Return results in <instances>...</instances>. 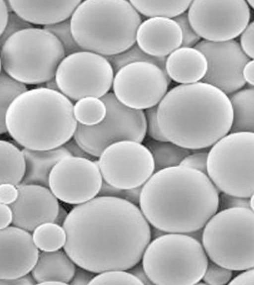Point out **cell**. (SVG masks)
Here are the masks:
<instances>
[{
	"instance_id": "1",
	"label": "cell",
	"mask_w": 254,
	"mask_h": 285,
	"mask_svg": "<svg viewBox=\"0 0 254 285\" xmlns=\"http://www.w3.org/2000/svg\"><path fill=\"white\" fill-rule=\"evenodd\" d=\"M63 227L64 250L77 266L96 274L131 268L151 239L140 208L119 197L97 196L77 205Z\"/></svg>"
},
{
	"instance_id": "2",
	"label": "cell",
	"mask_w": 254,
	"mask_h": 285,
	"mask_svg": "<svg viewBox=\"0 0 254 285\" xmlns=\"http://www.w3.org/2000/svg\"><path fill=\"white\" fill-rule=\"evenodd\" d=\"M219 191L207 174L179 165L152 175L142 186L139 205L152 226L187 234L203 229L217 212Z\"/></svg>"
},
{
	"instance_id": "3",
	"label": "cell",
	"mask_w": 254,
	"mask_h": 285,
	"mask_svg": "<svg viewBox=\"0 0 254 285\" xmlns=\"http://www.w3.org/2000/svg\"><path fill=\"white\" fill-rule=\"evenodd\" d=\"M157 119L168 141L199 149L213 145L230 132L233 110L226 94L201 81L168 92L157 106Z\"/></svg>"
},
{
	"instance_id": "4",
	"label": "cell",
	"mask_w": 254,
	"mask_h": 285,
	"mask_svg": "<svg viewBox=\"0 0 254 285\" xmlns=\"http://www.w3.org/2000/svg\"><path fill=\"white\" fill-rule=\"evenodd\" d=\"M70 100L45 87L27 90L7 110L5 123L11 137L24 148L44 150L64 145L74 136L77 121Z\"/></svg>"
},
{
	"instance_id": "5",
	"label": "cell",
	"mask_w": 254,
	"mask_h": 285,
	"mask_svg": "<svg viewBox=\"0 0 254 285\" xmlns=\"http://www.w3.org/2000/svg\"><path fill=\"white\" fill-rule=\"evenodd\" d=\"M70 21L72 35L80 48L104 56L133 46L142 23L139 13L126 0L81 1Z\"/></svg>"
},
{
	"instance_id": "6",
	"label": "cell",
	"mask_w": 254,
	"mask_h": 285,
	"mask_svg": "<svg viewBox=\"0 0 254 285\" xmlns=\"http://www.w3.org/2000/svg\"><path fill=\"white\" fill-rule=\"evenodd\" d=\"M208 258L201 242L188 234L166 233L150 242L141 263L153 284L192 285L202 279Z\"/></svg>"
},
{
	"instance_id": "7",
	"label": "cell",
	"mask_w": 254,
	"mask_h": 285,
	"mask_svg": "<svg viewBox=\"0 0 254 285\" xmlns=\"http://www.w3.org/2000/svg\"><path fill=\"white\" fill-rule=\"evenodd\" d=\"M0 47L1 70L24 84H40L55 78L65 56L59 40L44 28L19 31Z\"/></svg>"
},
{
	"instance_id": "8",
	"label": "cell",
	"mask_w": 254,
	"mask_h": 285,
	"mask_svg": "<svg viewBox=\"0 0 254 285\" xmlns=\"http://www.w3.org/2000/svg\"><path fill=\"white\" fill-rule=\"evenodd\" d=\"M201 243L210 260L232 271L254 267V211H219L203 228Z\"/></svg>"
},
{
	"instance_id": "9",
	"label": "cell",
	"mask_w": 254,
	"mask_h": 285,
	"mask_svg": "<svg viewBox=\"0 0 254 285\" xmlns=\"http://www.w3.org/2000/svg\"><path fill=\"white\" fill-rule=\"evenodd\" d=\"M207 174L219 190L250 198L254 193V133L232 132L208 152Z\"/></svg>"
},
{
	"instance_id": "10",
	"label": "cell",
	"mask_w": 254,
	"mask_h": 285,
	"mask_svg": "<svg viewBox=\"0 0 254 285\" xmlns=\"http://www.w3.org/2000/svg\"><path fill=\"white\" fill-rule=\"evenodd\" d=\"M106 107L103 120L93 126L78 123L73 139L86 152L99 157L111 144L125 141L142 142L147 126L144 112L129 107L111 92L101 98Z\"/></svg>"
},
{
	"instance_id": "11",
	"label": "cell",
	"mask_w": 254,
	"mask_h": 285,
	"mask_svg": "<svg viewBox=\"0 0 254 285\" xmlns=\"http://www.w3.org/2000/svg\"><path fill=\"white\" fill-rule=\"evenodd\" d=\"M114 74L104 56L81 50L65 56L57 68L55 79L63 94L77 101L87 96L101 98L112 87Z\"/></svg>"
},
{
	"instance_id": "12",
	"label": "cell",
	"mask_w": 254,
	"mask_h": 285,
	"mask_svg": "<svg viewBox=\"0 0 254 285\" xmlns=\"http://www.w3.org/2000/svg\"><path fill=\"white\" fill-rule=\"evenodd\" d=\"M188 14L197 35L214 42L233 40L241 35L251 16L249 5L244 0H192Z\"/></svg>"
},
{
	"instance_id": "13",
	"label": "cell",
	"mask_w": 254,
	"mask_h": 285,
	"mask_svg": "<svg viewBox=\"0 0 254 285\" xmlns=\"http://www.w3.org/2000/svg\"><path fill=\"white\" fill-rule=\"evenodd\" d=\"M97 163L103 180L123 190L142 186L155 172L149 149L134 141L111 144L102 153Z\"/></svg>"
},
{
	"instance_id": "14",
	"label": "cell",
	"mask_w": 254,
	"mask_h": 285,
	"mask_svg": "<svg viewBox=\"0 0 254 285\" xmlns=\"http://www.w3.org/2000/svg\"><path fill=\"white\" fill-rule=\"evenodd\" d=\"M171 79L158 66L147 62L128 64L115 73L113 89L117 99L136 109L156 106L167 93Z\"/></svg>"
},
{
	"instance_id": "15",
	"label": "cell",
	"mask_w": 254,
	"mask_h": 285,
	"mask_svg": "<svg viewBox=\"0 0 254 285\" xmlns=\"http://www.w3.org/2000/svg\"><path fill=\"white\" fill-rule=\"evenodd\" d=\"M103 181L98 163L71 155L54 167L49 176V188L61 201L78 205L97 196Z\"/></svg>"
},
{
	"instance_id": "16",
	"label": "cell",
	"mask_w": 254,
	"mask_h": 285,
	"mask_svg": "<svg viewBox=\"0 0 254 285\" xmlns=\"http://www.w3.org/2000/svg\"><path fill=\"white\" fill-rule=\"evenodd\" d=\"M194 48L204 54L207 62V72L201 82L217 88L227 95H232L244 86L246 82L243 70L250 59L237 41L203 40Z\"/></svg>"
},
{
	"instance_id": "17",
	"label": "cell",
	"mask_w": 254,
	"mask_h": 285,
	"mask_svg": "<svg viewBox=\"0 0 254 285\" xmlns=\"http://www.w3.org/2000/svg\"><path fill=\"white\" fill-rule=\"evenodd\" d=\"M17 187L18 197L9 205L13 226L33 232L42 224L54 222L60 205L50 189L36 185H19Z\"/></svg>"
},
{
	"instance_id": "18",
	"label": "cell",
	"mask_w": 254,
	"mask_h": 285,
	"mask_svg": "<svg viewBox=\"0 0 254 285\" xmlns=\"http://www.w3.org/2000/svg\"><path fill=\"white\" fill-rule=\"evenodd\" d=\"M29 232L15 226L0 230V279H10L31 272L39 255Z\"/></svg>"
},
{
	"instance_id": "19",
	"label": "cell",
	"mask_w": 254,
	"mask_h": 285,
	"mask_svg": "<svg viewBox=\"0 0 254 285\" xmlns=\"http://www.w3.org/2000/svg\"><path fill=\"white\" fill-rule=\"evenodd\" d=\"M136 43L143 51L151 56L167 57L181 47V29L173 19L149 18L139 26Z\"/></svg>"
},
{
	"instance_id": "20",
	"label": "cell",
	"mask_w": 254,
	"mask_h": 285,
	"mask_svg": "<svg viewBox=\"0 0 254 285\" xmlns=\"http://www.w3.org/2000/svg\"><path fill=\"white\" fill-rule=\"evenodd\" d=\"M11 10L30 24L53 25L69 19L80 0H7Z\"/></svg>"
},
{
	"instance_id": "21",
	"label": "cell",
	"mask_w": 254,
	"mask_h": 285,
	"mask_svg": "<svg viewBox=\"0 0 254 285\" xmlns=\"http://www.w3.org/2000/svg\"><path fill=\"white\" fill-rule=\"evenodd\" d=\"M165 67L170 79L181 84H192L204 78L207 62L195 48L181 47L167 56Z\"/></svg>"
},
{
	"instance_id": "22",
	"label": "cell",
	"mask_w": 254,
	"mask_h": 285,
	"mask_svg": "<svg viewBox=\"0 0 254 285\" xmlns=\"http://www.w3.org/2000/svg\"><path fill=\"white\" fill-rule=\"evenodd\" d=\"M26 171L20 185H36L49 188L50 173L63 158L71 156L64 146L49 150H37L24 148Z\"/></svg>"
},
{
	"instance_id": "23",
	"label": "cell",
	"mask_w": 254,
	"mask_h": 285,
	"mask_svg": "<svg viewBox=\"0 0 254 285\" xmlns=\"http://www.w3.org/2000/svg\"><path fill=\"white\" fill-rule=\"evenodd\" d=\"M76 266L64 250L42 251L31 274L37 284L54 281L67 285L72 279Z\"/></svg>"
},
{
	"instance_id": "24",
	"label": "cell",
	"mask_w": 254,
	"mask_h": 285,
	"mask_svg": "<svg viewBox=\"0 0 254 285\" xmlns=\"http://www.w3.org/2000/svg\"><path fill=\"white\" fill-rule=\"evenodd\" d=\"M0 184L18 186L26 171V161L22 150L6 141L0 140Z\"/></svg>"
},
{
	"instance_id": "25",
	"label": "cell",
	"mask_w": 254,
	"mask_h": 285,
	"mask_svg": "<svg viewBox=\"0 0 254 285\" xmlns=\"http://www.w3.org/2000/svg\"><path fill=\"white\" fill-rule=\"evenodd\" d=\"M230 99L233 110L230 132L254 133V88L240 90Z\"/></svg>"
},
{
	"instance_id": "26",
	"label": "cell",
	"mask_w": 254,
	"mask_h": 285,
	"mask_svg": "<svg viewBox=\"0 0 254 285\" xmlns=\"http://www.w3.org/2000/svg\"><path fill=\"white\" fill-rule=\"evenodd\" d=\"M145 146L153 158L155 172L180 165L183 160L190 153L189 149L169 141L147 140Z\"/></svg>"
},
{
	"instance_id": "27",
	"label": "cell",
	"mask_w": 254,
	"mask_h": 285,
	"mask_svg": "<svg viewBox=\"0 0 254 285\" xmlns=\"http://www.w3.org/2000/svg\"><path fill=\"white\" fill-rule=\"evenodd\" d=\"M129 1L139 13L146 17L173 19L185 12L192 0H131Z\"/></svg>"
},
{
	"instance_id": "28",
	"label": "cell",
	"mask_w": 254,
	"mask_h": 285,
	"mask_svg": "<svg viewBox=\"0 0 254 285\" xmlns=\"http://www.w3.org/2000/svg\"><path fill=\"white\" fill-rule=\"evenodd\" d=\"M33 240L42 251H53L64 246L66 239L63 227L54 222H47L38 226L33 232Z\"/></svg>"
},
{
	"instance_id": "29",
	"label": "cell",
	"mask_w": 254,
	"mask_h": 285,
	"mask_svg": "<svg viewBox=\"0 0 254 285\" xmlns=\"http://www.w3.org/2000/svg\"><path fill=\"white\" fill-rule=\"evenodd\" d=\"M27 91L25 85L1 70L0 74V133L7 132L5 117L7 109L13 100Z\"/></svg>"
},
{
	"instance_id": "30",
	"label": "cell",
	"mask_w": 254,
	"mask_h": 285,
	"mask_svg": "<svg viewBox=\"0 0 254 285\" xmlns=\"http://www.w3.org/2000/svg\"><path fill=\"white\" fill-rule=\"evenodd\" d=\"M76 120L81 124L93 126L104 118L106 107L101 98L87 96L77 100L73 107Z\"/></svg>"
},
{
	"instance_id": "31",
	"label": "cell",
	"mask_w": 254,
	"mask_h": 285,
	"mask_svg": "<svg viewBox=\"0 0 254 285\" xmlns=\"http://www.w3.org/2000/svg\"><path fill=\"white\" fill-rule=\"evenodd\" d=\"M105 57L110 63L115 74L123 67L136 62L151 63L166 73L165 65L167 57L151 56L143 51L137 44L123 52Z\"/></svg>"
},
{
	"instance_id": "32",
	"label": "cell",
	"mask_w": 254,
	"mask_h": 285,
	"mask_svg": "<svg viewBox=\"0 0 254 285\" xmlns=\"http://www.w3.org/2000/svg\"><path fill=\"white\" fill-rule=\"evenodd\" d=\"M44 28L52 33L59 40L63 47L65 56L83 50L73 38L70 19L44 26Z\"/></svg>"
},
{
	"instance_id": "33",
	"label": "cell",
	"mask_w": 254,
	"mask_h": 285,
	"mask_svg": "<svg viewBox=\"0 0 254 285\" xmlns=\"http://www.w3.org/2000/svg\"><path fill=\"white\" fill-rule=\"evenodd\" d=\"M89 285H143L134 276L127 270H111L98 274Z\"/></svg>"
},
{
	"instance_id": "34",
	"label": "cell",
	"mask_w": 254,
	"mask_h": 285,
	"mask_svg": "<svg viewBox=\"0 0 254 285\" xmlns=\"http://www.w3.org/2000/svg\"><path fill=\"white\" fill-rule=\"evenodd\" d=\"M232 276V270L210 260L202 280L206 284L223 285L230 283Z\"/></svg>"
},
{
	"instance_id": "35",
	"label": "cell",
	"mask_w": 254,
	"mask_h": 285,
	"mask_svg": "<svg viewBox=\"0 0 254 285\" xmlns=\"http://www.w3.org/2000/svg\"><path fill=\"white\" fill-rule=\"evenodd\" d=\"M179 25L182 33L181 47L193 48L200 41L201 38L192 27L188 12H184L173 19Z\"/></svg>"
},
{
	"instance_id": "36",
	"label": "cell",
	"mask_w": 254,
	"mask_h": 285,
	"mask_svg": "<svg viewBox=\"0 0 254 285\" xmlns=\"http://www.w3.org/2000/svg\"><path fill=\"white\" fill-rule=\"evenodd\" d=\"M32 25L13 11L10 12L9 18L2 33L0 34V46L11 36L21 30L32 28Z\"/></svg>"
},
{
	"instance_id": "37",
	"label": "cell",
	"mask_w": 254,
	"mask_h": 285,
	"mask_svg": "<svg viewBox=\"0 0 254 285\" xmlns=\"http://www.w3.org/2000/svg\"><path fill=\"white\" fill-rule=\"evenodd\" d=\"M147 130L146 133L154 140L166 142L168 141L162 133L157 119V106H153L145 109L144 112Z\"/></svg>"
},
{
	"instance_id": "38",
	"label": "cell",
	"mask_w": 254,
	"mask_h": 285,
	"mask_svg": "<svg viewBox=\"0 0 254 285\" xmlns=\"http://www.w3.org/2000/svg\"><path fill=\"white\" fill-rule=\"evenodd\" d=\"M234 208H250V197L237 196L222 192L219 195V211Z\"/></svg>"
},
{
	"instance_id": "39",
	"label": "cell",
	"mask_w": 254,
	"mask_h": 285,
	"mask_svg": "<svg viewBox=\"0 0 254 285\" xmlns=\"http://www.w3.org/2000/svg\"><path fill=\"white\" fill-rule=\"evenodd\" d=\"M208 155V153L204 151L190 153L183 160L180 165L195 169L207 175Z\"/></svg>"
},
{
	"instance_id": "40",
	"label": "cell",
	"mask_w": 254,
	"mask_h": 285,
	"mask_svg": "<svg viewBox=\"0 0 254 285\" xmlns=\"http://www.w3.org/2000/svg\"><path fill=\"white\" fill-rule=\"evenodd\" d=\"M240 46L245 54L254 59V21L248 24L242 33Z\"/></svg>"
},
{
	"instance_id": "41",
	"label": "cell",
	"mask_w": 254,
	"mask_h": 285,
	"mask_svg": "<svg viewBox=\"0 0 254 285\" xmlns=\"http://www.w3.org/2000/svg\"><path fill=\"white\" fill-rule=\"evenodd\" d=\"M18 196L17 187L9 183L0 185V203L10 205L14 202Z\"/></svg>"
},
{
	"instance_id": "42",
	"label": "cell",
	"mask_w": 254,
	"mask_h": 285,
	"mask_svg": "<svg viewBox=\"0 0 254 285\" xmlns=\"http://www.w3.org/2000/svg\"><path fill=\"white\" fill-rule=\"evenodd\" d=\"M97 274L77 266L73 276L69 283L72 285H89Z\"/></svg>"
},
{
	"instance_id": "43",
	"label": "cell",
	"mask_w": 254,
	"mask_h": 285,
	"mask_svg": "<svg viewBox=\"0 0 254 285\" xmlns=\"http://www.w3.org/2000/svg\"><path fill=\"white\" fill-rule=\"evenodd\" d=\"M37 283L31 273L16 278L0 279V285H33Z\"/></svg>"
},
{
	"instance_id": "44",
	"label": "cell",
	"mask_w": 254,
	"mask_h": 285,
	"mask_svg": "<svg viewBox=\"0 0 254 285\" xmlns=\"http://www.w3.org/2000/svg\"><path fill=\"white\" fill-rule=\"evenodd\" d=\"M64 146L69 151L72 156L86 158L91 160L94 157L82 148L74 139L70 140Z\"/></svg>"
},
{
	"instance_id": "45",
	"label": "cell",
	"mask_w": 254,
	"mask_h": 285,
	"mask_svg": "<svg viewBox=\"0 0 254 285\" xmlns=\"http://www.w3.org/2000/svg\"><path fill=\"white\" fill-rule=\"evenodd\" d=\"M13 215L10 206L0 204V229L8 227L13 222Z\"/></svg>"
},
{
	"instance_id": "46",
	"label": "cell",
	"mask_w": 254,
	"mask_h": 285,
	"mask_svg": "<svg viewBox=\"0 0 254 285\" xmlns=\"http://www.w3.org/2000/svg\"><path fill=\"white\" fill-rule=\"evenodd\" d=\"M228 285H254V267L244 271L232 279Z\"/></svg>"
},
{
	"instance_id": "47",
	"label": "cell",
	"mask_w": 254,
	"mask_h": 285,
	"mask_svg": "<svg viewBox=\"0 0 254 285\" xmlns=\"http://www.w3.org/2000/svg\"><path fill=\"white\" fill-rule=\"evenodd\" d=\"M124 190L114 187L104 180L97 196L115 197L122 198Z\"/></svg>"
},
{
	"instance_id": "48",
	"label": "cell",
	"mask_w": 254,
	"mask_h": 285,
	"mask_svg": "<svg viewBox=\"0 0 254 285\" xmlns=\"http://www.w3.org/2000/svg\"><path fill=\"white\" fill-rule=\"evenodd\" d=\"M142 186L124 190L122 198L137 206L139 204Z\"/></svg>"
},
{
	"instance_id": "49",
	"label": "cell",
	"mask_w": 254,
	"mask_h": 285,
	"mask_svg": "<svg viewBox=\"0 0 254 285\" xmlns=\"http://www.w3.org/2000/svg\"><path fill=\"white\" fill-rule=\"evenodd\" d=\"M11 10L7 0H0V33L1 34L7 23Z\"/></svg>"
},
{
	"instance_id": "50",
	"label": "cell",
	"mask_w": 254,
	"mask_h": 285,
	"mask_svg": "<svg viewBox=\"0 0 254 285\" xmlns=\"http://www.w3.org/2000/svg\"><path fill=\"white\" fill-rule=\"evenodd\" d=\"M127 271L137 278L143 285L153 284L148 277L142 263H139Z\"/></svg>"
},
{
	"instance_id": "51",
	"label": "cell",
	"mask_w": 254,
	"mask_h": 285,
	"mask_svg": "<svg viewBox=\"0 0 254 285\" xmlns=\"http://www.w3.org/2000/svg\"><path fill=\"white\" fill-rule=\"evenodd\" d=\"M243 76L246 82L254 86V59L250 60L245 65Z\"/></svg>"
},
{
	"instance_id": "52",
	"label": "cell",
	"mask_w": 254,
	"mask_h": 285,
	"mask_svg": "<svg viewBox=\"0 0 254 285\" xmlns=\"http://www.w3.org/2000/svg\"><path fill=\"white\" fill-rule=\"evenodd\" d=\"M68 214L66 210L63 207L60 205L59 211L54 223L63 226Z\"/></svg>"
},
{
	"instance_id": "53",
	"label": "cell",
	"mask_w": 254,
	"mask_h": 285,
	"mask_svg": "<svg viewBox=\"0 0 254 285\" xmlns=\"http://www.w3.org/2000/svg\"><path fill=\"white\" fill-rule=\"evenodd\" d=\"M46 87L49 89L60 91L55 77L45 83Z\"/></svg>"
},
{
	"instance_id": "54",
	"label": "cell",
	"mask_w": 254,
	"mask_h": 285,
	"mask_svg": "<svg viewBox=\"0 0 254 285\" xmlns=\"http://www.w3.org/2000/svg\"><path fill=\"white\" fill-rule=\"evenodd\" d=\"M203 229L194 231L190 233L187 234L193 238L201 242L202 237Z\"/></svg>"
},
{
	"instance_id": "55",
	"label": "cell",
	"mask_w": 254,
	"mask_h": 285,
	"mask_svg": "<svg viewBox=\"0 0 254 285\" xmlns=\"http://www.w3.org/2000/svg\"><path fill=\"white\" fill-rule=\"evenodd\" d=\"M153 229H152L151 228V239L152 238L155 239L156 238L163 235H164L165 234L167 233H165V232L158 229L156 228L155 227H154L153 226H152Z\"/></svg>"
},
{
	"instance_id": "56",
	"label": "cell",
	"mask_w": 254,
	"mask_h": 285,
	"mask_svg": "<svg viewBox=\"0 0 254 285\" xmlns=\"http://www.w3.org/2000/svg\"><path fill=\"white\" fill-rule=\"evenodd\" d=\"M41 285H66L65 284L58 281H48L46 282H44L42 283Z\"/></svg>"
},
{
	"instance_id": "57",
	"label": "cell",
	"mask_w": 254,
	"mask_h": 285,
	"mask_svg": "<svg viewBox=\"0 0 254 285\" xmlns=\"http://www.w3.org/2000/svg\"><path fill=\"white\" fill-rule=\"evenodd\" d=\"M250 208L253 211H254V193L250 198Z\"/></svg>"
},
{
	"instance_id": "58",
	"label": "cell",
	"mask_w": 254,
	"mask_h": 285,
	"mask_svg": "<svg viewBox=\"0 0 254 285\" xmlns=\"http://www.w3.org/2000/svg\"><path fill=\"white\" fill-rule=\"evenodd\" d=\"M247 2L249 5L254 9V0H248Z\"/></svg>"
}]
</instances>
